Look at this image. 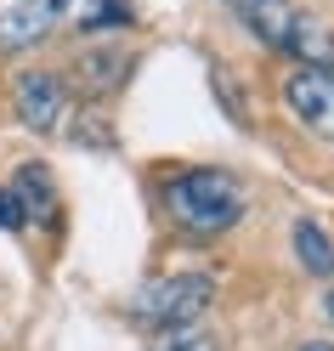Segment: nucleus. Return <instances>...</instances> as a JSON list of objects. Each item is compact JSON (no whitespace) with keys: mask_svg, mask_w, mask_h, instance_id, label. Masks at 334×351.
Listing matches in <instances>:
<instances>
[{"mask_svg":"<svg viewBox=\"0 0 334 351\" xmlns=\"http://www.w3.org/2000/svg\"><path fill=\"white\" fill-rule=\"evenodd\" d=\"M165 210L187 232H227L243 215V187L227 170H182L165 187Z\"/></svg>","mask_w":334,"mask_h":351,"instance_id":"1","label":"nucleus"},{"mask_svg":"<svg viewBox=\"0 0 334 351\" xmlns=\"http://www.w3.org/2000/svg\"><path fill=\"white\" fill-rule=\"evenodd\" d=\"M215 300V278L210 272H176V278H159L136 295V317L147 328H165V335H187V328L210 312Z\"/></svg>","mask_w":334,"mask_h":351,"instance_id":"2","label":"nucleus"},{"mask_svg":"<svg viewBox=\"0 0 334 351\" xmlns=\"http://www.w3.org/2000/svg\"><path fill=\"white\" fill-rule=\"evenodd\" d=\"M283 102L311 136L334 142V74L329 69H295L289 85H283Z\"/></svg>","mask_w":334,"mask_h":351,"instance_id":"3","label":"nucleus"},{"mask_svg":"<svg viewBox=\"0 0 334 351\" xmlns=\"http://www.w3.org/2000/svg\"><path fill=\"white\" fill-rule=\"evenodd\" d=\"M74 0H17V6L0 12V51H23L40 46L57 23H69Z\"/></svg>","mask_w":334,"mask_h":351,"instance_id":"4","label":"nucleus"},{"mask_svg":"<svg viewBox=\"0 0 334 351\" xmlns=\"http://www.w3.org/2000/svg\"><path fill=\"white\" fill-rule=\"evenodd\" d=\"M62 114H69V91H62V80L34 69L17 80V119H23L29 130H40V136H51V130H62Z\"/></svg>","mask_w":334,"mask_h":351,"instance_id":"5","label":"nucleus"},{"mask_svg":"<svg viewBox=\"0 0 334 351\" xmlns=\"http://www.w3.org/2000/svg\"><path fill=\"white\" fill-rule=\"evenodd\" d=\"M227 6L250 23V34H261L266 46H278V51H289V34H295V6L289 0H227Z\"/></svg>","mask_w":334,"mask_h":351,"instance_id":"6","label":"nucleus"},{"mask_svg":"<svg viewBox=\"0 0 334 351\" xmlns=\"http://www.w3.org/2000/svg\"><path fill=\"white\" fill-rule=\"evenodd\" d=\"M289 51L300 57V69H329L334 74V34L323 17H295V34H289Z\"/></svg>","mask_w":334,"mask_h":351,"instance_id":"7","label":"nucleus"},{"mask_svg":"<svg viewBox=\"0 0 334 351\" xmlns=\"http://www.w3.org/2000/svg\"><path fill=\"white\" fill-rule=\"evenodd\" d=\"M17 204H23V215L29 221H57V187H51V176L40 170V165H29V170H17Z\"/></svg>","mask_w":334,"mask_h":351,"instance_id":"8","label":"nucleus"},{"mask_svg":"<svg viewBox=\"0 0 334 351\" xmlns=\"http://www.w3.org/2000/svg\"><path fill=\"white\" fill-rule=\"evenodd\" d=\"M295 255H300V267L318 272V278L334 272V244H329V232L318 221H295Z\"/></svg>","mask_w":334,"mask_h":351,"instance_id":"9","label":"nucleus"},{"mask_svg":"<svg viewBox=\"0 0 334 351\" xmlns=\"http://www.w3.org/2000/svg\"><path fill=\"white\" fill-rule=\"evenodd\" d=\"M125 69H130L125 51H85L80 57V85L85 91H114V85L125 80Z\"/></svg>","mask_w":334,"mask_h":351,"instance_id":"10","label":"nucleus"},{"mask_svg":"<svg viewBox=\"0 0 334 351\" xmlns=\"http://www.w3.org/2000/svg\"><path fill=\"white\" fill-rule=\"evenodd\" d=\"M125 23H130V6H125V0H97V6L85 12L80 29H125Z\"/></svg>","mask_w":334,"mask_h":351,"instance_id":"11","label":"nucleus"},{"mask_svg":"<svg viewBox=\"0 0 334 351\" xmlns=\"http://www.w3.org/2000/svg\"><path fill=\"white\" fill-rule=\"evenodd\" d=\"M0 227H6V232L29 227V215H23V204H17V193H6V187H0Z\"/></svg>","mask_w":334,"mask_h":351,"instance_id":"12","label":"nucleus"},{"mask_svg":"<svg viewBox=\"0 0 334 351\" xmlns=\"http://www.w3.org/2000/svg\"><path fill=\"white\" fill-rule=\"evenodd\" d=\"M159 351H210V340H198V335H176V340H159Z\"/></svg>","mask_w":334,"mask_h":351,"instance_id":"13","label":"nucleus"},{"mask_svg":"<svg viewBox=\"0 0 334 351\" xmlns=\"http://www.w3.org/2000/svg\"><path fill=\"white\" fill-rule=\"evenodd\" d=\"M300 351H334V346H329V340H306Z\"/></svg>","mask_w":334,"mask_h":351,"instance_id":"14","label":"nucleus"},{"mask_svg":"<svg viewBox=\"0 0 334 351\" xmlns=\"http://www.w3.org/2000/svg\"><path fill=\"white\" fill-rule=\"evenodd\" d=\"M323 312H329V317H334V295H329V300H323Z\"/></svg>","mask_w":334,"mask_h":351,"instance_id":"15","label":"nucleus"}]
</instances>
